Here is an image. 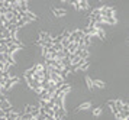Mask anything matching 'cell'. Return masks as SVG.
<instances>
[{
    "label": "cell",
    "instance_id": "cell-20",
    "mask_svg": "<svg viewBox=\"0 0 129 120\" xmlns=\"http://www.w3.org/2000/svg\"><path fill=\"white\" fill-rule=\"evenodd\" d=\"M71 5H73V7L76 9V10H78V2H70Z\"/></svg>",
    "mask_w": 129,
    "mask_h": 120
},
{
    "label": "cell",
    "instance_id": "cell-3",
    "mask_svg": "<svg viewBox=\"0 0 129 120\" xmlns=\"http://www.w3.org/2000/svg\"><path fill=\"white\" fill-rule=\"evenodd\" d=\"M19 9H20V13L29 12V3L25 2V0H19Z\"/></svg>",
    "mask_w": 129,
    "mask_h": 120
},
{
    "label": "cell",
    "instance_id": "cell-4",
    "mask_svg": "<svg viewBox=\"0 0 129 120\" xmlns=\"http://www.w3.org/2000/svg\"><path fill=\"white\" fill-rule=\"evenodd\" d=\"M51 10H52V13H54V16H55V17H61V16H65V15H67V12H65L64 9H57V7H52Z\"/></svg>",
    "mask_w": 129,
    "mask_h": 120
},
{
    "label": "cell",
    "instance_id": "cell-2",
    "mask_svg": "<svg viewBox=\"0 0 129 120\" xmlns=\"http://www.w3.org/2000/svg\"><path fill=\"white\" fill-rule=\"evenodd\" d=\"M39 100H44V101H51L52 100V96L49 94V93L47 91V90H42L41 93H39Z\"/></svg>",
    "mask_w": 129,
    "mask_h": 120
},
{
    "label": "cell",
    "instance_id": "cell-17",
    "mask_svg": "<svg viewBox=\"0 0 129 120\" xmlns=\"http://www.w3.org/2000/svg\"><path fill=\"white\" fill-rule=\"evenodd\" d=\"M70 33H71V30H64L61 35H62V38H64V39H67V38L70 36Z\"/></svg>",
    "mask_w": 129,
    "mask_h": 120
},
{
    "label": "cell",
    "instance_id": "cell-13",
    "mask_svg": "<svg viewBox=\"0 0 129 120\" xmlns=\"http://www.w3.org/2000/svg\"><path fill=\"white\" fill-rule=\"evenodd\" d=\"M88 67H90V62H88V61H86V62H83L81 65H80V68H78V69H83V71H86V69H88Z\"/></svg>",
    "mask_w": 129,
    "mask_h": 120
},
{
    "label": "cell",
    "instance_id": "cell-11",
    "mask_svg": "<svg viewBox=\"0 0 129 120\" xmlns=\"http://www.w3.org/2000/svg\"><path fill=\"white\" fill-rule=\"evenodd\" d=\"M86 84H87L88 90H93V80H91L90 77H86Z\"/></svg>",
    "mask_w": 129,
    "mask_h": 120
},
{
    "label": "cell",
    "instance_id": "cell-21",
    "mask_svg": "<svg viewBox=\"0 0 129 120\" xmlns=\"http://www.w3.org/2000/svg\"><path fill=\"white\" fill-rule=\"evenodd\" d=\"M3 100H6V97H5L3 94H0V101H3Z\"/></svg>",
    "mask_w": 129,
    "mask_h": 120
},
{
    "label": "cell",
    "instance_id": "cell-9",
    "mask_svg": "<svg viewBox=\"0 0 129 120\" xmlns=\"http://www.w3.org/2000/svg\"><path fill=\"white\" fill-rule=\"evenodd\" d=\"M78 9H83V10L88 9V2H86V0H80V2H78Z\"/></svg>",
    "mask_w": 129,
    "mask_h": 120
},
{
    "label": "cell",
    "instance_id": "cell-8",
    "mask_svg": "<svg viewBox=\"0 0 129 120\" xmlns=\"http://www.w3.org/2000/svg\"><path fill=\"white\" fill-rule=\"evenodd\" d=\"M90 107H91V103H90V101H87V103L80 104V106L77 107V111H80V110H88Z\"/></svg>",
    "mask_w": 129,
    "mask_h": 120
},
{
    "label": "cell",
    "instance_id": "cell-12",
    "mask_svg": "<svg viewBox=\"0 0 129 120\" xmlns=\"http://www.w3.org/2000/svg\"><path fill=\"white\" fill-rule=\"evenodd\" d=\"M97 36H99L102 41H105L106 39V33H105V30L103 29H97Z\"/></svg>",
    "mask_w": 129,
    "mask_h": 120
},
{
    "label": "cell",
    "instance_id": "cell-22",
    "mask_svg": "<svg viewBox=\"0 0 129 120\" xmlns=\"http://www.w3.org/2000/svg\"><path fill=\"white\" fill-rule=\"evenodd\" d=\"M3 116H5V111H3V110H0V117H3Z\"/></svg>",
    "mask_w": 129,
    "mask_h": 120
},
{
    "label": "cell",
    "instance_id": "cell-7",
    "mask_svg": "<svg viewBox=\"0 0 129 120\" xmlns=\"http://www.w3.org/2000/svg\"><path fill=\"white\" fill-rule=\"evenodd\" d=\"M94 87H96V88H105L106 84L102 80H93V88Z\"/></svg>",
    "mask_w": 129,
    "mask_h": 120
},
{
    "label": "cell",
    "instance_id": "cell-15",
    "mask_svg": "<svg viewBox=\"0 0 129 120\" xmlns=\"http://www.w3.org/2000/svg\"><path fill=\"white\" fill-rule=\"evenodd\" d=\"M32 109H34V106H29V104H28V106L25 107V113H28V114H30V111H32Z\"/></svg>",
    "mask_w": 129,
    "mask_h": 120
},
{
    "label": "cell",
    "instance_id": "cell-14",
    "mask_svg": "<svg viewBox=\"0 0 129 120\" xmlns=\"http://www.w3.org/2000/svg\"><path fill=\"white\" fill-rule=\"evenodd\" d=\"M93 114L96 116V117H97V116H100V114H102V107H96V109L93 110Z\"/></svg>",
    "mask_w": 129,
    "mask_h": 120
},
{
    "label": "cell",
    "instance_id": "cell-1",
    "mask_svg": "<svg viewBox=\"0 0 129 120\" xmlns=\"http://www.w3.org/2000/svg\"><path fill=\"white\" fill-rule=\"evenodd\" d=\"M83 36H84V33H83V30L81 29H76V30H73L70 33V36L67 38L68 39V42L70 44H73V42H77V44H80L83 39Z\"/></svg>",
    "mask_w": 129,
    "mask_h": 120
},
{
    "label": "cell",
    "instance_id": "cell-6",
    "mask_svg": "<svg viewBox=\"0 0 129 120\" xmlns=\"http://www.w3.org/2000/svg\"><path fill=\"white\" fill-rule=\"evenodd\" d=\"M39 114H41V107H39V106H34V109L30 111V116H32V117H38Z\"/></svg>",
    "mask_w": 129,
    "mask_h": 120
},
{
    "label": "cell",
    "instance_id": "cell-18",
    "mask_svg": "<svg viewBox=\"0 0 129 120\" xmlns=\"http://www.w3.org/2000/svg\"><path fill=\"white\" fill-rule=\"evenodd\" d=\"M107 106H109L110 109H113V107H115V100H109V101H107Z\"/></svg>",
    "mask_w": 129,
    "mask_h": 120
},
{
    "label": "cell",
    "instance_id": "cell-5",
    "mask_svg": "<svg viewBox=\"0 0 129 120\" xmlns=\"http://www.w3.org/2000/svg\"><path fill=\"white\" fill-rule=\"evenodd\" d=\"M12 107V104H10V101L9 100H3V101H0V110H7V109H10Z\"/></svg>",
    "mask_w": 129,
    "mask_h": 120
},
{
    "label": "cell",
    "instance_id": "cell-19",
    "mask_svg": "<svg viewBox=\"0 0 129 120\" xmlns=\"http://www.w3.org/2000/svg\"><path fill=\"white\" fill-rule=\"evenodd\" d=\"M39 107H47V101H44V100H39Z\"/></svg>",
    "mask_w": 129,
    "mask_h": 120
},
{
    "label": "cell",
    "instance_id": "cell-16",
    "mask_svg": "<svg viewBox=\"0 0 129 120\" xmlns=\"http://www.w3.org/2000/svg\"><path fill=\"white\" fill-rule=\"evenodd\" d=\"M7 52V46L6 45H0V54H6Z\"/></svg>",
    "mask_w": 129,
    "mask_h": 120
},
{
    "label": "cell",
    "instance_id": "cell-10",
    "mask_svg": "<svg viewBox=\"0 0 129 120\" xmlns=\"http://www.w3.org/2000/svg\"><path fill=\"white\" fill-rule=\"evenodd\" d=\"M62 39H64V38H62V35H58L57 38H52V45H57V44H61V42H62Z\"/></svg>",
    "mask_w": 129,
    "mask_h": 120
}]
</instances>
